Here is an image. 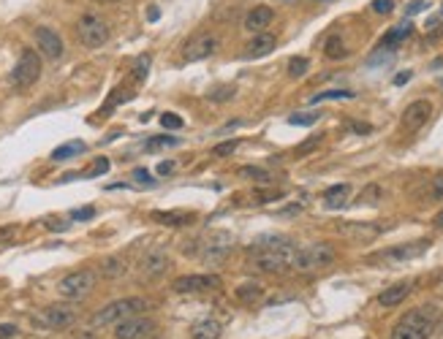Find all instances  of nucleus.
<instances>
[{
	"instance_id": "1",
	"label": "nucleus",
	"mask_w": 443,
	"mask_h": 339,
	"mask_svg": "<svg viewBox=\"0 0 443 339\" xmlns=\"http://www.w3.org/2000/svg\"><path fill=\"white\" fill-rule=\"evenodd\" d=\"M296 250L299 247L294 245L291 239H285V236H261V239H256L253 245L248 247V255H251V263L258 272L283 275V272L291 269Z\"/></svg>"
},
{
	"instance_id": "2",
	"label": "nucleus",
	"mask_w": 443,
	"mask_h": 339,
	"mask_svg": "<svg viewBox=\"0 0 443 339\" xmlns=\"http://www.w3.org/2000/svg\"><path fill=\"white\" fill-rule=\"evenodd\" d=\"M435 326H438V309L435 307L411 309L394 323L392 339H430Z\"/></svg>"
},
{
	"instance_id": "3",
	"label": "nucleus",
	"mask_w": 443,
	"mask_h": 339,
	"mask_svg": "<svg viewBox=\"0 0 443 339\" xmlns=\"http://www.w3.org/2000/svg\"><path fill=\"white\" fill-rule=\"evenodd\" d=\"M150 307L144 299L131 296V299H117L112 304H106L103 309H98L90 318V329H106V326H117L120 320H126L131 315H142L144 309Z\"/></svg>"
},
{
	"instance_id": "4",
	"label": "nucleus",
	"mask_w": 443,
	"mask_h": 339,
	"mask_svg": "<svg viewBox=\"0 0 443 339\" xmlns=\"http://www.w3.org/2000/svg\"><path fill=\"white\" fill-rule=\"evenodd\" d=\"M335 258H337L335 247L326 245V242H316V245H308V247H299V250H296L291 269L299 272V275H310V272H321V269L332 266Z\"/></svg>"
},
{
	"instance_id": "5",
	"label": "nucleus",
	"mask_w": 443,
	"mask_h": 339,
	"mask_svg": "<svg viewBox=\"0 0 443 339\" xmlns=\"http://www.w3.org/2000/svg\"><path fill=\"white\" fill-rule=\"evenodd\" d=\"M95 285H98V275H95L93 269H79V272L65 275L58 282V293L63 299H71V302H82V299H87L93 293Z\"/></svg>"
},
{
	"instance_id": "6",
	"label": "nucleus",
	"mask_w": 443,
	"mask_h": 339,
	"mask_svg": "<svg viewBox=\"0 0 443 339\" xmlns=\"http://www.w3.org/2000/svg\"><path fill=\"white\" fill-rule=\"evenodd\" d=\"M231 247H234V236H231V234H223L221 231V234H215V236H210V239H201L193 252L199 255V261H201V263H207V266H218V263H223V261L228 258Z\"/></svg>"
},
{
	"instance_id": "7",
	"label": "nucleus",
	"mask_w": 443,
	"mask_h": 339,
	"mask_svg": "<svg viewBox=\"0 0 443 339\" xmlns=\"http://www.w3.org/2000/svg\"><path fill=\"white\" fill-rule=\"evenodd\" d=\"M38 76H41V58L35 55V49H25L11 71V85L17 90H28L38 82Z\"/></svg>"
},
{
	"instance_id": "8",
	"label": "nucleus",
	"mask_w": 443,
	"mask_h": 339,
	"mask_svg": "<svg viewBox=\"0 0 443 339\" xmlns=\"http://www.w3.org/2000/svg\"><path fill=\"white\" fill-rule=\"evenodd\" d=\"M76 35L82 41V46L87 49H101L106 41H109V28L101 17L95 14H82L79 22H76Z\"/></svg>"
},
{
	"instance_id": "9",
	"label": "nucleus",
	"mask_w": 443,
	"mask_h": 339,
	"mask_svg": "<svg viewBox=\"0 0 443 339\" xmlns=\"http://www.w3.org/2000/svg\"><path fill=\"white\" fill-rule=\"evenodd\" d=\"M76 320H79V312L68 304H52L35 315V323L41 329H49V331H65V329L76 326Z\"/></svg>"
},
{
	"instance_id": "10",
	"label": "nucleus",
	"mask_w": 443,
	"mask_h": 339,
	"mask_svg": "<svg viewBox=\"0 0 443 339\" xmlns=\"http://www.w3.org/2000/svg\"><path fill=\"white\" fill-rule=\"evenodd\" d=\"M427 247H430L427 239L408 242V245H394V247L381 250L376 255H370V261H376V263H403V261H413V258H419L421 252H427Z\"/></svg>"
},
{
	"instance_id": "11",
	"label": "nucleus",
	"mask_w": 443,
	"mask_h": 339,
	"mask_svg": "<svg viewBox=\"0 0 443 339\" xmlns=\"http://www.w3.org/2000/svg\"><path fill=\"white\" fill-rule=\"evenodd\" d=\"M156 331V320L142 318V315H131L126 320H120L115 326V337L117 339H147Z\"/></svg>"
},
{
	"instance_id": "12",
	"label": "nucleus",
	"mask_w": 443,
	"mask_h": 339,
	"mask_svg": "<svg viewBox=\"0 0 443 339\" xmlns=\"http://www.w3.org/2000/svg\"><path fill=\"white\" fill-rule=\"evenodd\" d=\"M35 46H38V52L47 58V60H58L60 55H63V38L58 35V33L52 31V28H35Z\"/></svg>"
},
{
	"instance_id": "13",
	"label": "nucleus",
	"mask_w": 443,
	"mask_h": 339,
	"mask_svg": "<svg viewBox=\"0 0 443 339\" xmlns=\"http://www.w3.org/2000/svg\"><path fill=\"white\" fill-rule=\"evenodd\" d=\"M221 285V279L215 275H188V277L174 279V290L177 293H210Z\"/></svg>"
},
{
	"instance_id": "14",
	"label": "nucleus",
	"mask_w": 443,
	"mask_h": 339,
	"mask_svg": "<svg viewBox=\"0 0 443 339\" xmlns=\"http://www.w3.org/2000/svg\"><path fill=\"white\" fill-rule=\"evenodd\" d=\"M169 266H172V261H169V255H166L163 250H150V252L142 258L139 272H142V279H160L169 272Z\"/></svg>"
},
{
	"instance_id": "15",
	"label": "nucleus",
	"mask_w": 443,
	"mask_h": 339,
	"mask_svg": "<svg viewBox=\"0 0 443 339\" xmlns=\"http://www.w3.org/2000/svg\"><path fill=\"white\" fill-rule=\"evenodd\" d=\"M430 114H433V103H430V101H424V98H419V101L408 103V109L403 112V128H406V130H411V133H416L419 128H424V125H427Z\"/></svg>"
},
{
	"instance_id": "16",
	"label": "nucleus",
	"mask_w": 443,
	"mask_h": 339,
	"mask_svg": "<svg viewBox=\"0 0 443 339\" xmlns=\"http://www.w3.org/2000/svg\"><path fill=\"white\" fill-rule=\"evenodd\" d=\"M215 49H218V38H212V35H196L193 41L185 44L183 58H185L188 62L207 60L210 55H215Z\"/></svg>"
},
{
	"instance_id": "17",
	"label": "nucleus",
	"mask_w": 443,
	"mask_h": 339,
	"mask_svg": "<svg viewBox=\"0 0 443 339\" xmlns=\"http://www.w3.org/2000/svg\"><path fill=\"white\" fill-rule=\"evenodd\" d=\"M275 46H278V38L272 33H256L245 46V58H253V60L256 58H267L269 52H275Z\"/></svg>"
},
{
	"instance_id": "18",
	"label": "nucleus",
	"mask_w": 443,
	"mask_h": 339,
	"mask_svg": "<svg viewBox=\"0 0 443 339\" xmlns=\"http://www.w3.org/2000/svg\"><path fill=\"white\" fill-rule=\"evenodd\" d=\"M337 231L349 239H356V242H370L381 234L378 225H370V223H340Z\"/></svg>"
},
{
	"instance_id": "19",
	"label": "nucleus",
	"mask_w": 443,
	"mask_h": 339,
	"mask_svg": "<svg viewBox=\"0 0 443 339\" xmlns=\"http://www.w3.org/2000/svg\"><path fill=\"white\" fill-rule=\"evenodd\" d=\"M413 290V282H394V285H389L383 293L378 296V304L381 307H397V304H403L408 296H411Z\"/></svg>"
},
{
	"instance_id": "20",
	"label": "nucleus",
	"mask_w": 443,
	"mask_h": 339,
	"mask_svg": "<svg viewBox=\"0 0 443 339\" xmlns=\"http://www.w3.org/2000/svg\"><path fill=\"white\" fill-rule=\"evenodd\" d=\"M272 19H275V11H272L269 6H256V8L248 11V17H245V28L251 33H264L272 25Z\"/></svg>"
},
{
	"instance_id": "21",
	"label": "nucleus",
	"mask_w": 443,
	"mask_h": 339,
	"mask_svg": "<svg viewBox=\"0 0 443 339\" xmlns=\"http://www.w3.org/2000/svg\"><path fill=\"white\" fill-rule=\"evenodd\" d=\"M223 326L215 318H201L190 326V339H221Z\"/></svg>"
},
{
	"instance_id": "22",
	"label": "nucleus",
	"mask_w": 443,
	"mask_h": 339,
	"mask_svg": "<svg viewBox=\"0 0 443 339\" xmlns=\"http://www.w3.org/2000/svg\"><path fill=\"white\" fill-rule=\"evenodd\" d=\"M234 296H237V302H242V304H258V302L264 299V285H261V282H253V279H248V282L237 285Z\"/></svg>"
},
{
	"instance_id": "23",
	"label": "nucleus",
	"mask_w": 443,
	"mask_h": 339,
	"mask_svg": "<svg viewBox=\"0 0 443 339\" xmlns=\"http://www.w3.org/2000/svg\"><path fill=\"white\" fill-rule=\"evenodd\" d=\"M411 33H413V22H400L397 28H392V31L381 38V49H394V46H400Z\"/></svg>"
},
{
	"instance_id": "24",
	"label": "nucleus",
	"mask_w": 443,
	"mask_h": 339,
	"mask_svg": "<svg viewBox=\"0 0 443 339\" xmlns=\"http://www.w3.org/2000/svg\"><path fill=\"white\" fill-rule=\"evenodd\" d=\"M349 195L351 185H335L324 193V204H326V209H340V207L349 204Z\"/></svg>"
},
{
	"instance_id": "25",
	"label": "nucleus",
	"mask_w": 443,
	"mask_h": 339,
	"mask_svg": "<svg viewBox=\"0 0 443 339\" xmlns=\"http://www.w3.org/2000/svg\"><path fill=\"white\" fill-rule=\"evenodd\" d=\"M87 150V144L85 141H79V139H74V141H65L60 144L55 153H52V160H68V157H76V155H82Z\"/></svg>"
},
{
	"instance_id": "26",
	"label": "nucleus",
	"mask_w": 443,
	"mask_h": 339,
	"mask_svg": "<svg viewBox=\"0 0 443 339\" xmlns=\"http://www.w3.org/2000/svg\"><path fill=\"white\" fill-rule=\"evenodd\" d=\"M324 55H326L329 60H343V58L349 55V46L343 44L340 35H332V38H326V44H324Z\"/></svg>"
},
{
	"instance_id": "27",
	"label": "nucleus",
	"mask_w": 443,
	"mask_h": 339,
	"mask_svg": "<svg viewBox=\"0 0 443 339\" xmlns=\"http://www.w3.org/2000/svg\"><path fill=\"white\" fill-rule=\"evenodd\" d=\"M128 272V263L123 261V258H103L101 261V275L103 277H123Z\"/></svg>"
},
{
	"instance_id": "28",
	"label": "nucleus",
	"mask_w": 443,
	"mask_h": 339,
	"mask_svg": "<svg viewBox=\"0 0 443 339\" xmlns=\"http://www.w3.org/2000/svg\"><path fill=\"white\" fill-rule=\"evenodd\" d=\"M150 217L156 223H163V225H188V223H193V215H188V212H153Z\"/></svg>"
},
{
	"instance_id": "29",
	"label": "nucleus",
	"mask_w": 443,
	"mask_h": 339,
	"mask_svg": "<svg viewBox=\"0 0 443 339\" xmlns=\"http://www.w3.org/2000/svg\"><path fill=\"white\" fill-rule=\"evenodd\" d=\"M240 177H242V180H253L258 185H269V182H272V174L264 171V168H258V166H242V168H240Z\"/></svg>"
},
{
	"instance_id": "30",
	"label": "nucleus",
	"mask_w": 443,
	"mask_h": 339,
	"mask_svg": "<svg viewBox=\"0 0 443 339\" xmlns=\"http://www.w3.org/2000/svg\"><path fill=\"white\" fill-rule=\"evenodd\" d=\"M180 144H183V141H180L177 136H166V133H163V136H153V139L147 141V150H150V153H156V150H166V147H180Z\"/></svg>"
},
{
	"instance_id": "31",
	"label": "nucleus",
	"mask_w": 443,
	"mask_h": 339,
	"mask_svg": "<svg viewBox=\"0 0 443 339\" xmlns=\"http://www.w3.org/2000/svg\"><path fill=\"white\" fill-rule=\"evenodd\" d=\"M308 68H310V60H308V58H291V62H288V73H291L294 79H296V76H305Z\"/></svg>"
},
{
	"instance_id": "32",
	"label": "nucleus",
	"mask_w": 443,
	"mask_h": 339,
	"mask_svg": "<svg viewBox=\"0 0 443 339\" xmlns=\"http://www.w3.org/2000/svg\"><path fill=\"white\" fill-rule=\"evenodd\" d=\"M340 98H353L351 90H324V93L313 95V103H321V101H340Z\"/></svg>"
},
{
	"instance_id": "33",
	"label": "nucleus",
	"mask_w": 443,
	"mask_h": 339,
	"mask_svg": "<svg viewBox=\"0 0 443 339\" xmlns=\"http://www.w3.org/2000/svg\"><path fill=\"white\" fill-rule=\"evenodd\" d=\"M147 73H150V58L144 55V58H139L136 65H133V79H136V82H144Z\"/></svg>"
},
{
	"instance_id": "34",
	"label": "nucleus",
	"mask_w": 443,
	"mask_h": 339,
	"mask_svg": "<svg viewBox=\"0 0 443 339\" xmlns=\"http://www.w3.org/2000/svg\"><path fill=\"white\" fill-rule=\"evenodd\" d=\"M378 195H381V187L378 185H367L362 190V198L359 204H378Z\"/></svg>"
},
{
	"instance_id": "35",
	"label": "nucleus",
	"mask_w": 443,
	"mask_h": 339,
	"mask_svg": "<svg viewBox=\"0 0 443 339\" xmlns=\"http://www.w3.org/2000/svg\"><path fill=\"white\" fill-rule=\"evenodd\" d=\"M427 195H430L433 201H443V174H441V177H435V180L430 182V187H427Z\"/></svg>"
},
{
	"instance_id": "36",
	"label": "nucleus",
	"mask_w": 443,
	"mask_h": 339,
	"mask_svg": "<svg viewBox=\"0 0 443 339\" xmlns=\"http://www.w3.org/2000/svg\"><path fill=\"white\" fill-rule=\"evenodd\" d=\"M106 171H109V160H106V157H98L93 166L85 171V177H98V174H106Z\"/></svg>"
},
{
	"instance_id": "37",
	"label": "nucleus",
	"mask_w": 443,
	"mask_h": 339,
	"mask_svg": "<svg viewBox=\"0 0 443 339\" xmlns=\"http://www.w3.org/2000/svg\"><path fill=\"white\" fill-rule=\"evenodd\" d=\"M160 125L166 130H177V128H183V117H177V114H160Z\"/></svg>"
},
{
	"instance_id": "38",
	"label": "nucleus",
	"mask_w": 443,
	"mask_h": 339,
	"mask_svg": "<svg viewBox=\"0 0 443 339\" xmlns=\"http://www.w3.org/2000/svg\"><path fill=\"white\" fill-rule=\"evenodd\" d=\"M316 120H318L316 112H310V114H291V117H288L291 125H313Z\"/></svg>"
},
{
	"instance_id": "39",
	"label": "nucleus",
	"mask_w": 443,
	"mask_h": 339,
	"mask_svg": "<svg viewBox=\"0 0 443 339\" xmlns=\"http://www.w3.org/2000/svg\"><path fill=\"white\" fill-rule=\"evenodd\" d=\"M394 8V0H373V11L376 14H389Z\"/></svg>"
},
{
	"instance_id": "40",
	"label": "nucleus",
	"mask_w": 443,
	"mask_h": 339,
	"mask_svg": "<svg viewBox=\"0 0 443 339\" xmlns=\"http://www.w3.org/2000/svg\"><path fill=\"white\" fill-rule=\"evenodd\" d=\"M231 95H234V87H226V85H223V87H218V90H212L210 98H212V101H228Z\"/></svg>"
},
{
	"instance_id": "41",
	"label": "nucleus",
	"mask_w": 443,
	"mask_h": 339,
	"mask_svg": "<svg viewBox=\"0 0 443 339\" xmlns=\"http://www.w3.org/2000/svg\"><path fill=\"white\" fill-rule=\"evenodd\" d=\"M237 147H240V141H226V144H218L212 153L218 155V157H223V155H231L234 150H237Z\"/></svg>"
},
{
	"instance_id": "42",
	"label": "nucleus",
	"mask_w": 443,
	"mask_h": 339,
	"mask_svg": "<svg viewBox=\"0 0 443 339\" xmlns=\"http://www.w3.org/2000/svg\"><path fill=\"white\" fill-rule=\"evenodd\" d=\"M93 215H95V207H82V209L71 212V217H74V220H82V223H85V220H90Z\"/></svg>"
},
{
	"instance_id": "43",
	"label": "nucleus",
	"mask_w": 443,
	"mask_h": 339,
	"mask_svg": "<svg viewBox=\"0 0 443 339\" xmlns=\"http://www.w3.org/2000/svg\"><path fill=\"white\" fill-rule=\"evenodd\" d=\"M133 180H136V182H142V185H153L150 171H144V168H136V171H133Z\"/></svg>"
},
{
	"instance_id": "44",
	"label": "nucleus",
	"mask_w": 443,
	"mask_h": 339,
	"mask_svg": "<svg viewBox=\"0 0 443 339\" xmlns=\"http://www.w3.org/2000/svg\"><path fill=\"white\" fill-rule=\"evenodd\" d=\"M318 144H321V139H318V136H313L310 141H305L302 147H296V155H308L310 150H313V147H318Z\"/></svg>"
},
{
	"instance_id": "45",
	"label": "nucleus",
	"mask_w": 443,
	"mask_h": 339,
	"mask_svg": "<svg viewBox=\"0 0 443 339\" xmlns=\"http://www.w3.org/2000/svg\"><path fill=\"white\" fill-rule=\"evenodd\" d=\"M17 334V326H11V323H3L0 326V339H8V337H14Z\"/></svg>"
},
{
	"instance_id": "46",
	"label": "nucleus",
	"mask_w": 443,
	"mask_h": 339,
	"mask_svg": "<svg viewBox=\"0 0 443 339\" xmlns=\"http://www.w3.org/2000/svg\"><path fill=\"white\" fill-rule=\"evenodd\" d=\"M424 6H427V0H416V3H411V6H408V17H411V14H419Z\"/></svg>"
},
{
	"instance_id": "47",
	"label": "nucleus",
	"mask_w": 443,
	"mask_h": 339,
	"mask_svg": "<svg viewBox=\"0 0 443 339\" xmlns=\"http://www.w3.org/2000/svg\"><path fill=\"white\" fill-rule=\"evenodd\" d=\"M169 171H174V163H172V160H166V163H160L158 166V174H163V177H166Z\"/></svg>"
},
{
	"instance_id": "48",
	"label": "nucleus",
	"mask_w": 443,
	"mask_h": 339,
	"mask_svg": "<svg viewBox=\"0 0 443 339\" xmlns=\"http://www.w3.org/2000/svg\"><path fill=\"white\" fill-rule=\"evenodd\" d=\"M351 128H356L353 133H370V130H373L370 125H365V123H351Z\"/></svg>"
},
{
	"instance_id": "49",
	"label": "nucleus",
	"mask_w": 443,
	"mask_h": 339,
	"mask_svg": "<svg viewBox=\"0 0 443 339\" xmlns=\"http://www.w3.org/2000/svg\"><path fill=\"white\" fill-rule=\"evenodd\" d=\"M408 79H411V73H408V71H403V73H397V76H394V85H406Z\"/></svg>"
},
{
	"instance_id": "50",
	"label": "nucleus",
	"mask_w": 443,
	"mask_h": 339,
	"mask_svg": "<svg viewBox=\"0 0 443 339\" xmlns=\"http://www.w3.org/2000/svg\"><path fill=\"white\" fill-rule=\"evenodd\" d=\"M435 225H438V228H443V212L438 217H435Z\"/></svg>"
},
{
	"instance_id": "51",
	"label": "nucleus",
	"mask_w": 443,
	"mask_h": 339,
	"mask_svg": "<svg viewBox=\"0 0 443 339\" xmlns=\"http://www.w3.org/2000/svg\"><path fill=\"white\" fill-rule=\"evenodd\" d=\"M433 65H435V68H441V65H443V58H438V60L433 62Z\"/></svg>"
},
{
	"instance_id": "52",
	"label": "nucleus",
	"mask_w": 443,
	"mask_h": 339,
	"mask_svg": "<svg viewBox=\"0 0 443 339\" xmlns=\"http://www.w3.org/2000/svg\"><path fill=\"white\" fill-rule=\"evenodd\" d=\"M95 3H120V0H95Z\"/></svg>"
}]
</instances>
